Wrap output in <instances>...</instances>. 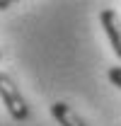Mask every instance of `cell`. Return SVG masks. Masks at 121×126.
Listing matches in <instances>:
<instances>
[{
    "label": "cell",
    "mask_w": 121,
    "mask_h": 126,
    "mask_svg": "<svg viewBox=\"0 0 121 126\" xmlns=\"http://www.w3.org/2000/svg\"><path fill=\"white\" fill-rule=\"evenodd\" d=\"M0 99H2V104L7 107L10 116L15 121H27L29 119V107H27L24 97L19 92V87L15 85V80L7 73H2V70H0Z\"/></svg>",
    "instance_id": "obj_1"
},
{
    "label": "cell",
    "mask_w": 121,
    "mask_h": 126,
    "mask_svg": "<svg viewBox=\"0 0 121 126\" xmlns=\"http://www.w3.org/2000/svg\"><path fill=\"white\" fill-rule=\"evenodd\" d=\"M99 22H102L106 36H109V44L114 48V53L121 58V19H119V15H116V10L104 7V10L99 12Z\"/></svg>",
    "instance_id": "obj_2"
},
{
    "label": "cell",
    "mask_w": 121,
    "mask_h": 126,
    "mask_svg": "<svg viewBox=\"0 0 121 126\" xmlns=\"http://www.w3.org/2000/svg\"><path fill=\"white\" fill-rule=\"evenodd\" d=\"M51 114H53V119L60 126H85L82 119L77 116V111L70 104H65V102H53L51 104Z\"/></svg>",
    "instance_id": "obj_3"
},
{
    "label": "cell",
    "mask_w": 121,
    "mask_h": 126,
    "mask_svg": "<svg viewBox=\"0 0 121 126\" xmlns=\"http://www.w3.org/2000/svg\"><path fill=\"white\" fill-rule=\"evenodd\" d=\"M106 78L111 85H116L121 90V65H114V68H109V73H106Z\"/></svg>",
    "instance_id": "obj_4"
},
{
    "label": "cell",
    "mask_w": 121,
    "mask_h": 126,
    "mask_svg": "<svg viewBox=\"0 0 121 126\" xmlns=\"http://www.w3.org/2000/svg\"><path fill=\"white\" fill-rule=\"evenodd\" d=\"M10 7V0H0V10H7Z\"/></svg>",
    "instance_id": "obj_5"
},
{
    "label": "cell",
    "mask_w": 121,
    "mask_h": 126,
    "mask_svg": "<svg viewBox=\"0 0 121 126\" xmlns=\"http://www.w3.org/2000/svg\"><path fill=\"white\" fill-rule=\"evenodd\" d=\"M0 58H2V53H0Z\"/></svg>",
    "instance_id": "obj_6"
}]
</instances>
